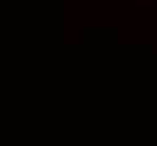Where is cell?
<instances>
[{
  "label": "cell",
  "instance_id": "6da1fadb",
  "mask_svg": "<svg viewBox=\"0 0 157 146\" xmlns=\"http://www.w3.org/2000/svg\"><path fill=\"white\" fill-rule=\"evenodd\" d=\"M151 5H153V0H137V7H139V9H148Z\"/></svg>",
  "mask_w": 157,
  "mask_h": 146
}]
</instances>
